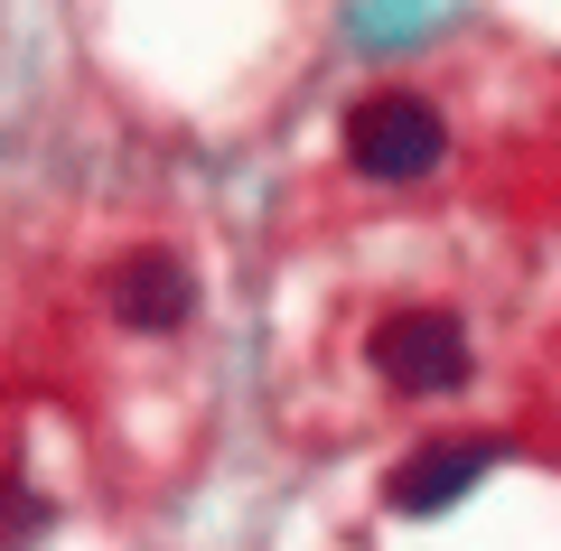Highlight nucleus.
I'll return each mask as SVG.
<instances>
[{"instance_id":"obj_2","label":"nucleus","mask_w":561,"mask_h":551,"mask_svg":"<svg viewBox=\"0 0 561 551\" xmlns=\"http://www.w3.org/2000/svg\"><path fill=\"white\" fill-rule=\"evenodd\" d=\"M375 375L393 393H449L468 383V328L449 309H393L375 328Z\"/></svg>"},{"instance_id":"obj_1","label":"nucleus","mask_w":561,"mask_h":551,"mask_svg":"<svg viewBox=\"0 0 561 551\" xmlns=\"http://www.w3.org/2000/svg\"><path fill=\"white\" fill-rule=\"evenodd\" d=\"M440 150H449V131H440V113L421 94H365L356 113H346V159H356L365 177H421Z\"/></svg>"},{"instance_id":"obj_3","label":"nucleus","mask_w":561,"mask_h":551,"mask_svg":"<svg viewBox=\"0 0 561 551\" xmlns=\"http://www.w3.org/2000/svg\"><path fill=\"white\" fill-rule=\"evenodd\" d=\"M187 309H197V280H187L179 253H131L113 272V318H122V328H150V336H160V328H179Z\"/></svg>"},{"instance_id":"obj_5","label":"nucleus","mask_w":561,"mask_h":551,"mask_svg":"<svg viewBox=\"0 0 561 551\" xmlns=\"http://www.w3.org/2000/svg\"><path fill=\"white\" fill-rule=\"evenodd\" d=\"M38 532H47V505L20 486V477H0V551H28Z\"/></svg>"},{"instance_id":"obj_4","label":"nucleus","mask_w":561,"mask_h":551,"mask_svg":"<svg viewBox=\"0 0 561 551\" xmlns=\"http://www.w3.org/2000/svg\"><path fill=\"white\" fill-rule=\"evenodd\" d=\"M478 477H486V449L478 439H449V449H421V458L393 468V505L402 514H440V505H459Z\"/></svg>"}]
</instances>
